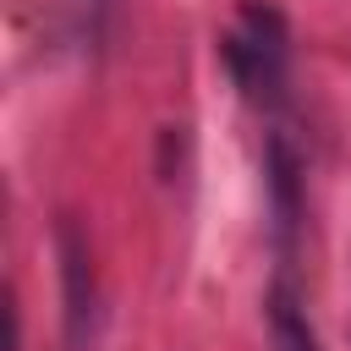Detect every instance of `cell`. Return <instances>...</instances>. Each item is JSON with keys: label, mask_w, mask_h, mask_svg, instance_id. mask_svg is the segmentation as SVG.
Masks as SVG:
<instances>
[{"label": "cell", "mask_w": 351, "mask_h": 351, "mask_svg": "<svg viewBox=\"0 0 351 351\" xmlns=\"http://www.w3.org/2000/svg\"><path fill=\"white\" fill-rule=\"evenodd\" d=\"M55 258H60V318H66V346L88 351L99 335V274H93V241L77 214L55 219Z\"/></svg>", "instance_id": "7a4b0ae2"}, {"label": "cell", "mask_w": 351, "mask_h": 351, "mask_svg": "<svg viewBox=\"0 0 351 351\" xmlns=\"http://www.w3.org/2000/svg\"><path fill=\"white\" fill-rule=\"evenodd\" d=\"M302 165L296 148L274 132L269 137V203H274V241H280V269H291V247H296V225H302Z\"/></svg>", "instance_id": "3957f363"}, {"label": "cell", "mask_w": 351, "mask_h": 351, "mask_svg": "<svg viewBox=\"0 0 351 351\" xmlns=\"http://www.w3.org/2000/svg\"><path fill=\"white\" fill-rule=\"evenodd\" d=\"M269 351H318V335L302 313V296L291 285V269H280L269 291Z\"/></svg>", "instance_id": "277c9868"}, {"label": "cell", "mask_w": 351, "mask_h": 351, "mask_svg": "<svg viewBox=\"0 0 351 351\" xmlns=\"http://www.w3.org/2000/svg\"><path fill=\"white\" fill-rule=\"evenodd\" d=\"M219 55L241 88L247 104L258 110H280L285 104V77H291V33L285 16L263 0H241V11L230 16V27L219 33Z\"/></svg>", "instance_id": "6da1fadb"}]
</instances>
